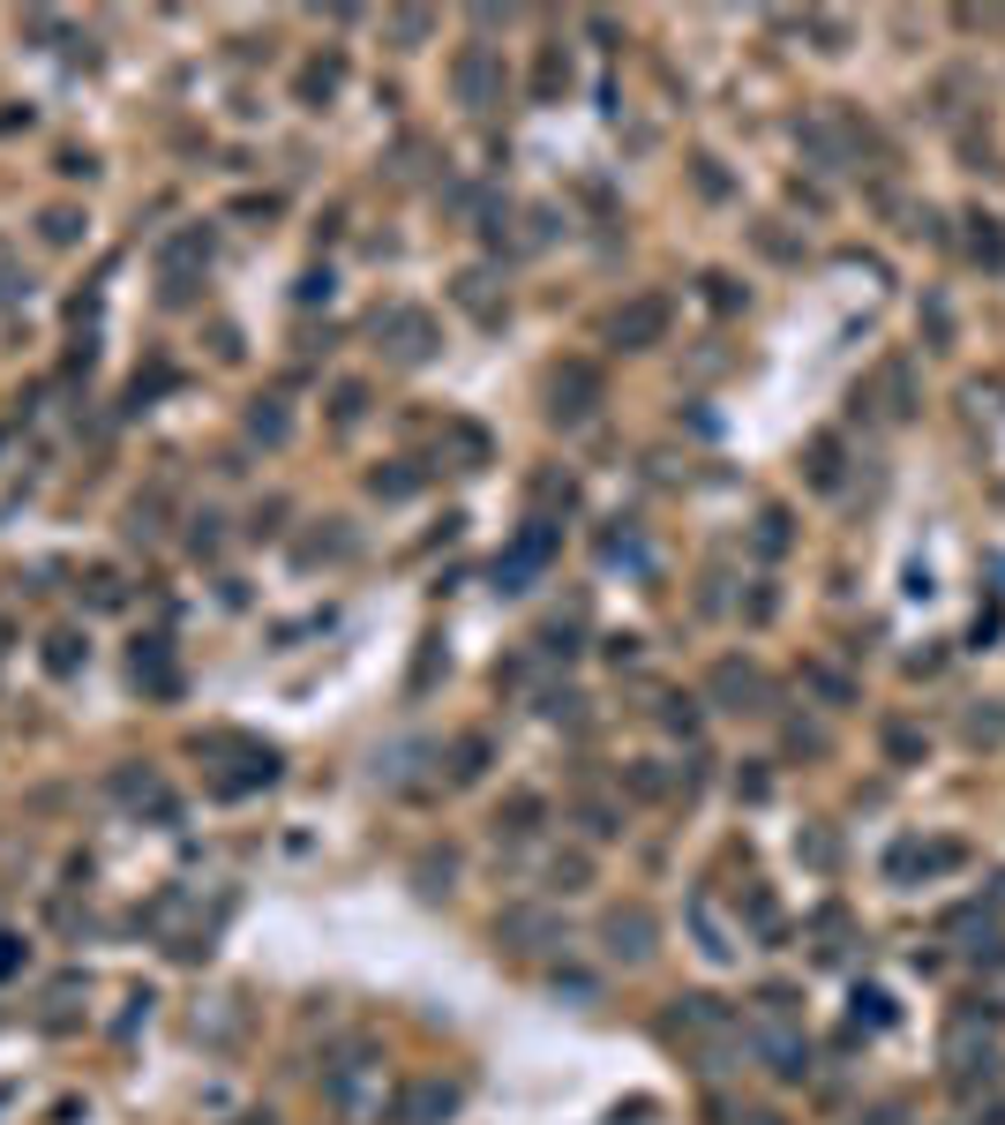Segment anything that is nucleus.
I'll use <instances>...</instances> for the list:
<instances>
[{"instance_id": "1", "label": "nucleus", "mask_w": 1005, "mask_h": 1125, "mask_svg": "<svg viewBox=\"0 0 1005 1125\" xmlns=\"http://www.w3.org/2000/svg\"><path fill=\"white\" fill-rule=\"evenodd\" d=\"M661 331V301H638L630 316H615V338H653Z\"/></svg>"}, {"instance_id": "2", "label": "nucleus", "mask_w": 1005, "mask_h": 1125, "mask_svg": "<svg viewBox=\"0 0 1005 1125\" xmlns=\"http://www.w3.org/2000/svg\"><path fill=\"white\" fill-rule=\"evenodd\" d=\"M8 968H15V938H0V976H8Z\"/></svg>"}]
</instances>
